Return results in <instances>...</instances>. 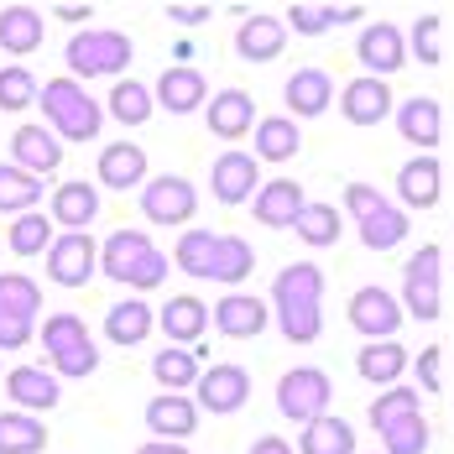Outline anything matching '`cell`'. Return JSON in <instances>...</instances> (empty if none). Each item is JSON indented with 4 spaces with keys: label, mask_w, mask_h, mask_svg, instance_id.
I'll use <instances>...</instances> for the list:
<instances>
[{
    "label": "cell",
    "mask_w": 454,
    "mask_h": 454,
    "mask_svg": "<svg viewBox=\"0 0 454 454\" xmlns=\"http://www.w3.org/2000/svg\"><path fill=\"white\" fill-rule=\"evenodd\" d=\"M318 303H324V272H318L314 262H293V267H282V272H277L272 309H277L282 334H287L293 345H314V340H318V329H324Z\"/></svg>",
    "instance_id": "cell-1"
},
{
    "label": "cell",
    "mask_w": 454,
    "mask_h": 454,
    "mask_svg": "<svg viewBox=\"0 0 454 454\" xmlns=\"http://www.w3.org/2000/svg\"><path fill=\"white\" fill-rule=\"evenodd\" d=\"M173 262H178V272H188V277L240 282V277H251V267H256V251H251V240H240V235L183 230L178 246H173Z\"/></svg>",
    "instance_id": "cell-2"
},
{
    "label": "cell",
    "mask_w": 454,
    "mask_h": 454,
    "mask_svg": "<svg viewBox=\"0 0 454 454\" xmlns=\"http://www.w3.org/2000/svg\"><path fill=\"white\" fill-rule=\"evenodd\" d=\"M371 428L381 434L387 454H423L428 450V423H423V403L412 387H392L387 397L371 403Z\"/></svg>",
    "instance_id": "cell-3"
},
{
    "label": "cell",
    "mask_w": 454,
    "mask_h": 454,
    "mask_svg": "<svg viewBox=\"0 0 454 454\" xmlns=\"http://www.w3.org/2000/svg\"><path fill=\"white\" fill-rule=\"evenodd\" d=\"M99 272L126 282V287H162L168 277V256L141 235V230H115L99 251Z\"/></svg>",
    "instance_id": "cell-4"
},
{
    "label": "cell",
    "mask_w": 454,
    "mask_h": 454,
    "mask_svg": "<svg viewBox=\"0 0 454 454\" xmlns=\"http://www.w3.org/2000/svg\"><path fill=\"white\" fill-rule=\"evenodd\" d=\"M43 110L68 141H94L99 126H105V110H99L90 94H84V84H74V79H47L43 84Z\"/></svg>",
    "instance_id": "cell-5"
},
{
    "label": "cell",
    "mask_w": 454,
    "mask_h": 454,
    "mask_svg": "<svg viewBox=\"0 0 454 454\" xmlns=\"http://www.w3.org/2000/svg\"><path fill=\"white\" fill-rule=\"evenodd\" d=\"M345 204H350V215H356V225H361V240L371 251H392V246H403V235H408V215L392 204V199H381L371 183H350L345 188Z\"/></svg>",
    "instance_id": "cell-6"
},
{
    "label": "cell",
    "mask_w": 454,
    "mask_h": 454,
    "mask_svg": "<svg viewBox=\"0 0 454 454\" xmlns=\"http://www.w3.org/2000/svg\"><path fill=\"white\" fill-rule=\"evenodd\" d=\"M43 345H47V356H52V365H58L63 376H90L94 365H99L90 329H84V318H74V314H52L47 318L43 324Z\"/></svg>",
    "instance_id": "cell-7"
},
{
    "label": "cell",
    "mask_w": 454,
    "mask_h": 454,
    "mask_svg": "<svg viewBox=\"0 0 454 454\" xmlns=\"http://www.w3.org/2000/svg\"><path fill=\"white\" fill-rule=\"evenodd\" d=\"M68 68L79 79H99V74H121L131 63V37L126 32H79L68 37Z\"/></svg>",
    "instance_id": "cell-8"
},
{
    "label": "cell",
    "mask_w": 454,
    "mask_h": 454,
    "mask_svg": "<svg viewBox=\"0 0 454 454\" xmlns=\"http://www.w3.org/2000/svg\"><path fill=\"white\" fill-rule=\"evenodd\" d=\"M329 376L324 371H314V365H298V371H287L282 381H277V408L287 412L293 423H314V418H324V408H329Z\"/></svg>",
    "instance_id": "cell-9"
},
{
    "label": "cell",
    "mask_w": 454,
    "mask_h": 454,
    "mask_svg": "<svg viewBox=\"0 0 454 454\" xmlns=\"http://www.w3.org/2000/svg\"><path fill=\"white\" fill-rule=\"evenodd\" d=\"M99 272V246H94L90 230H74V235H58L47 246V277L58 287H84Z\"/></svg>",
    "instance_id": "cell-10"
},
{
    "label": "cell",
    "mask_w": 454,
    "mask_h": 454,
    "mask_svg": "<svg viewBox=\"0 0 454 454\" xmlns=\"http://www.w3.org/2000/svg\"><path fill=\"white\" fill-rule=\"evenodd\" d=\"M439 246H418V256H408L403 267V309L412 318H439Z\"/></svg>",
    "instance_id": "cell-11"
},
{
    "label": "cell",
    "mask_w": 454,
    "mask_h": 454,
    "mask_svg": "<svg viewBox=\"0 0 454 454\" xmlns=\"http://www.w3.org/2000/svg\"><path fill=\"white\" fill-rule=\"evenodd\" d=\"M193 209H199V193H193L188 178L162 173V178H152L141 188V215H146L152 225H188Z\"/></svg>",
    "instance_id": "cell-12"
},
{
    "label": "cell",
    "mask_w": 454,
    "mask_h": 454,
    "mask_svg": "<svg viewBox=\"0 0 454 454\" xmlns=\"http://www.w3.org/2000/svg\"><path fill=\"white\" fill-rule=\"evenodd\" d=\"M350 324L365 334V345H371V340H392L397 324H403V303H397L387 287H361V293L350 298Z\"/></svg>",
    "instance_id": "cell-13"
},
{
    "label": "cell",
    "mask_w": 454,
    "mask_h": 454,
    "mask_svg": "<svg viewBox=\"0 0 454 454\" xmlns=\"http://www.w3.org/2000/svg\"><path fill=\"white\" fill-rule=\"evenodd\" d=\"M209 188H215L220 204H246L251 188H262V162L251 152H220L215 173H209Z\"/></svg>",
    "instance_id": "cell-14"
},
{
    "label": "cell",
    "mask_w": 454,
    "mask_h": 454,
    "mask_svg": "<svg viewBox=\"0 0 454 454\" xmlns=\"http://www.w3.org/2000/svg\"><path fill=\"white\" fill-rule=\"evenodd\" d=\"M356 58L371 68V79H387V74H397V68L408 63L403 32H397L392 21H371V27L361 32V43H356Z\"/></svg>",
    "instance_id": "cell-15"
},
{
    "label": "cell",
    "mask_w": 454,
    "mask_h": 454,
    "mask_svg": "<svg viewBox=\"0 0 454 454\" xmlns=\"http://www.w3.org/2000/svg\"><path fill=\"white\" fill-rule=\"evenodd\" d=\"M193 392H199V403L209 412H235L251 397V376L240 365H209V371H199Z\"/></svg>",
    "instance_id": "cell-16"
},
{
    "label": "cell",
    "mask_w": 454,
    "mask_h": 454,
    "mask_svg": "<svg viewBox=\"0 0 454 454\" xmlns=\"http://www.w3.org/2000/svg\"><path fill=\"white\" fill-rule=\"evenodd\" d=\"M303 188L293 178H277V183H262L256 188V199H251V215L262 220L267 230H293V220L303 215Z\"/></svg>",
    "instance_id": "cell-17"
},
{
    "label": "cell",
    "mask_w": 454,
    "mask_h": 454,
    "mask_svg": "<svg viewBox=\"0 0 454 454\" xmlns=\"http://www.w3.org/2000/svg\"><path fill=\"white\" fill-rule=\"evenodd\" d=\"M282 47H287V21H277V16H246L235 32V52L246 63H272Z\"/></svg>",
    "instance_id": "cell-18"
},
{
    "label": "cell",
    "mask_w": 454,
    "mask_h": 454,
    "mask_svg": "<svg viewBox=\"0 0 454 454\" xmlns=\"http://www.w3.org/2000/svg\"><path fill=\"white\" fill-rule=\"evenodd\" d=\"M340 110H345V121L350 126H376V121H387V110H392V90H387V79H356V84H345L340 94Z\"/></svg>",
    "instance_id": "cell-19"
},
{
    "label": "cell",
    "mask_w": 454,
    "mask_h": 454,
    "mask_svg": "<svg viewBox=\"0 0 454 454\" xmlns=\"http://www.w3.org/2000/svg\"><path fill=\"white\" fill-rule=\"evenodd\" d=\"M146 428H152L157 439L178 444V439H188V434L199 428V408H193L188 397H178V392H162V397L146 403Z\"/></svg>",
    "instance_id": "cell-20"
},
{
    "label": "cell",
    "mask_w": 454,
    "mask_h": 454,
    "mask_svg": "<svg viewBox=\"0 0 454 454\" xmlns=\"http://www.w3.org/2000/svg\"><path fill=\"white\" fill-rule=\"evenodd\" d=\"M215 329L230 334V340H256L267 329V303L251 298V293H230V298H220V309H215Z\"/></svg>",
    "instance_id": "cell-21"
},
{
    "label": "cell",
    "mask_w": 454,
    "mask_h": 454,
    "mask_svg": "<svg viewBox=\"0 0 454 454\" xmlns=\"http://www.w3.org/2000/svg\"><path fill=\"white\" fill-rule=\"evenodd\" d=\"M5 392H11V403L16 408H27V412H47V408H58V376L52 371H37V365H16L11 376H5Z\"/></svg>",
    "instance_id": "cell-22"
},
{
    "label": "cell",
    "mask_w": 454,
    "mask_h": 454,
    "mask_svg": "<svg viewBox=\"0 0 454 454\" xmlns=\"http://www.w3.org/2000/svg\"><path fill=\"white\" fill-rule=\"evenodd\" d=\"M11 146H16V168H21V173H32V178L58 173V162H63V146H58V137H52V131H43V126H21V131L11 137Z\"/></svg>",
    "instance_id": "cell-23"
},
{
    "label": "cell",
    "mask_w": 454,
    "mask_h": 454,
    "mask_svg": "<svg viewBox=\"0 0 454 454\" xmlns=\"http://www.w3.org/2000/svg\"><path fill=\"white\" fill-rule=\"evenodd\" d=\"M99 183L105 188H137V183H146V146H137V141H115V146H105L99 152Z\"/></svg>",
    "instance_id": "cell-24"
},
{
    "label": "cell",
    "mask_w": 454,
    "mask_h": 454,
    "mask_svg": "<svg viewBox=\"0 0 454 454\" xmlns=\"http://www.w3.org/2000/svg\"><path fill=\"white\" fill-rule=\"evenodd\" d=\"M251 126H256V105L246 90H225L209 99V131L220 141H240Z\"/></svg>",
    "instance_id": "cell-25"
},
{
    "label": "cell",
    "mask_w": 454,
    "mask_h": 454,
    "mask_svg": "<svg viewBox=\"0 0 454 454\" xmlns=\"http://www.w3.org/2000/svg\"><path fill=\"white\" fill-rule=\"evenodd\" d=\"M397 193H403V204L408 209H434L439 204V157H412L397 168Z\"/></svg>",
    "instance_id": "cell-26"
},
{
    "label": "cell",
    "mask_w": 454,
    "mask_h": 454,
    "mask_svg": "<svg viewBox=\"0 0 454 454\" xmlns=\"http://www.w3.org/2000/svg\"><path fill=\"white\" fill-rule=\"evenodd\" d=\"M94 215H99V188L90 183H63V188H52V220L68 230H90Z\"/></svg>",
    "instance_id": "cell-27"
},
{
    "label": "cell",
    "mask_w": 454,
    "mask_h": 454,
    "mask_svg": "<svg viewBox=\"0 0 454 454\" xmlns=\"http://www.w3.org/2000/svg\"><path fill=\"white\" fill-rule=\"evenodd\" d=\"M43 11H32V5H5L0 11V47L5 52H16V58H27V52H37L43 47Z\"/></svg>",
    "instance_id": "cell-28"
},
{
    "label": "cell",
    "mask_w": 454,
    "mask_h": 454,
    "mask_svg": "<svg viewBox=\"0 0 454 454\" xmlns=\"http://www.w3.org/2000/svg\"><path fill=\"white\" fill-rule=\"evenodd\" d=\"M439 126H444L439 99L412 94L408 105H397V131H403V141H412V146H439Z\"/></svg>",
    "instance_id": "cell-29"
},
{
    "label": "cell",
    "mask_w": 454,
    "mask_h": 454,
    "mask_svg": "<svg viewBox=\"0 0 454 454\" xmlns=\"http://www.w3.org/2000/svg\"><path fill=\"white\" fill-rule=\"evenodd\" d=\"M204 94H209V84H204V74H199V68H162V79H157V99H162L173 115L199 110V105H204Z\"/></svg>",
    "instance_id": "cell-30"
},
{
    "label": "cell",
    "mask_w": 454,
    "mask_h": 454,
    "mask_svg": "<svg viewBox=\"0 0 454 454\" xmlns=\"http://www.w3.org/2000/svg\"><path fill=\"white\" fill-rule=\"evenodd\" d=\"M287 105H293V115H324L329 110V99H334V79L324 74V68H298L293 79H287Z\"/></svg>",
    "instance_id": "cell-31"
},
{
    "label": "cell",
    "mask_w": 454,
    "mask_h": 454,
    "mask_svg": "<svg viewBox=\"0 0 454 454\" xmlns=\"http://www.w3.org/2000/svg\"><path fill=\"white\" fill-rule=\"evenodd\" d=\"M303 146L298 137V121L293 115H267V121H256V162H287L293 152Z\"/></svg>",
    "instance_id": "cell-32"
},
{
    "label": "cell",
    "mask_w": 454,
    "mask_h": 454,
    "mask_svg": "<svg viewBox=\"0 0 454 454\" xmlns=\"http://www.w3.org/2000/svg\"><path fill=\"white\" fill-rule=\"evenodd\" d=\"M157 324L168 329V340H173V345H193V340L204 334V324H209V309H204L199 298L178 293V298H168V309L157 314Z\"/></svg>",
    "instance_id": "cell-33"
},
{
    "label": "cell",
    "mask_w": 454,
    "mask_h": 454,
    "mask_svg": "<svg viewBox=\"0 0 454 454\" xmlns=\"http://www.w3.org/2000/svg\"><path fill=\"white\" fill-rule=\"evenodd\" d=\"M43 309V293H37V282L21 272H0V318H11V324H32Z\"/></svg>",
    "instance_id": "cell-34"
},
{
    "label": "cell",
    "mask_w": 454,
    "mask_h": 454,
    "mask_svg": "<svg viewBox=\"0 0 454 454\" xmlns=\"http://www.w3.org/2000/svg\"><path fill=\"white\" fill-rule=\"evenodd\" d=\"M152 324H157V314H152L141 298H126V303H115V309L105 314V334H110L115 345H141V340L152 334Z\"/></svg>",
    "instance_id": "cell-35"
},
{
    "label": "cell",
    "mask_w": 454,
    "mask_h": 454,
    "mask_svg": "<svg viewBox=\"0 0 454 454\" xmlns=\"http://www.w3.org/2000/svg\"><path fill=\"white\" fill-rule=\"evenodd\" d=\"M356 365H361L365 381H376V387H392V381L408 371V350H403L397 340H371V345L361 350V361H356Z\"/></svg>",
    "instance_id": "cell-36"
},
{
    "label": "cell",
    "mask_w": 454,
    "mask_h": 454,
    "mask_svg": "<svg viewBox=\"0 0 454 454\" xmlns=\"http://www.w3.org/2000/svg\"><path fill=\"white\" fill-rule=\"evenodd\" d=\"M298 450L303 454H356V434H350V423L345 418H314L309 428H303V439H298Z\"/></svg>",
    "instance_id": "cell-37"
},
{
    "label": "cell",
    "mask_w": 454,
    "mask_h": 454,
    "mask_svg": "<svg viewBox=\"0 0 454 454\" xmlns=\"http://www.w3.org/2000/svg\"><path fill=\"white\" fill-rule=\"evenodd\" d=\"M47 444L43 418L32 412H0V454H37Z\"/></svg>",
    "instance_id": "cell-38"
},
{
    "label": "cell",
    "mask_w": 454,
    "mask_h": 454,
    "mask_svg": "<svg viewBox=\"0 0 454 454\" xmlns=\"http://www.w3.org/2000/svg\"><path fill=\"white\" fill-rule=\"evenodd\" d=\"M356 16H361V5H309V0H293V11H287L293 32H303V37H318V32H329L340 21H356Z\"/></svg>",
    "instance_id": "cell-39"
},
{
    "label": "cell",
    "mask_w": 454,
    "mask_h": 454,
    "mask_svg": "<svg viewBox=\"0 0 454 454\" xmlns=\"http://www.w3.org/2000/svg\"><path fill=\"white\" fill-rule=\"evenodd\" d=\"M37 199H43V178L21 168H0V215H32Z\"/></svg>",
    "instance_id": "cell-40"
},
{
    "label": "cell",
    "mask_w": 454,
    "mask_h": 454,
    "mask_svg": "<svg viewBox=\"0 0 454 454\" xmlns=\"http://www.w3.org/2000/svg\"><path fill=\"white\" fill-rule=\"evenodd\" d=\"M152 376H157L168 392H183V387H193V381H199V356H193V350H183V345H168L162 356H152Z\"/></svg>",
    "instance_id": "cell-41"
},
{
    "label": "cell",
    "mask_w": 454,
    "mask_h": 454,
    "mask_svg": "<svg viewBox=\"0 0 454 454\" xmlns=\"http://www.w3.org/2000/svg\"><path fill=\"white\" fill-rule=\"evenodd\" d=\"M110 115H115L121 126H141V121H152V90L137 84V79H121V84L110 90Z\"/></svg>",
    "instance_id": "cell-42"
},
{
    "label": "cell",
    "mask_w": 454,
    "mask_h": 454,
    "mask_svg": "<svg viewBox=\"0 0 454 454\" xmlns=\"http://www.w3.org/2000/svg\"><path fill=\"white\" fill-rule=\"evenodd\" d=\"M293 235L309 240V246H334V240H340V215H334V204H303V215L293 220Z\"/></svg>",
    "instance_id": "cell-43"
},
{
    "label": "cell",
    "mask_w": 454,
    "mask_h": 454,
    "mask_svg": "<svg viewBox=\"0 0 454 454\" xmlns=\"http://www.w3.org/2000/svg\"><path fill=\"white\" fill-rule=\"evenodd\" d=\"M52 246V220L47 215H21L16 225H11V251L16 256H37Z\"/></svg>",
    "instance_id": "cell-44"
},
{
    "label": "cell",
    "mask_w": 454,
    "mask_h": 454,
    "mask_svg": "<svg viewBox=\"0 0 454 454\" xmlns=\"http://www.w3.org/2000/svg\"><path fill=\"white\" fill-rule=\"evenodd\" d=\"M27 105H37V79L21 63L0 68V110H27Z\"/></svg>",
    "instance_id": "cell-45"
},
{
    "label": "cell",
    "mask_w": 454,
    "mask_h": 454,
    "mask_svg": "<svg viewBox=\"0 0 454 454\" xmlns=\"http://www.w3.org/2000/svg\"><path fill=\"white\" fill-rule=\"evenodd\" d=\"M412 47H418V63H439V16H423L418 27H412Z\"/></svg>",
    "instance_id": "cell-46"
},
{
    "label": "cell",
    "mask_w": 454,
    "mask_h": 454,
    "mask_svg": "<svg viewBox=\"0 0 454 454\" xmlns=\"http://www.w3.org/2000/svg\"><path fill=\"white\" fill-rule=\"evenodd\" d=\"M21 345H32V324H11V318H0V350H21Z\"/></svg>",
    "instance_id": "cell-47"
},
{
    "label": "cell",
    "mask_w": 454,
    "mask_h": 454,
    "mask_svg": "<svg viewBox=\"0 0 454 454\" xmlns=\"http://www.w3.org/2000/svg\"><path fill=\"white\" fill-rule=\"evenodd\" d=\"M418 376H423V387H428V392L439 387V350H423V356H418Z\"/></svg>",
    "instance_id": "cell-48"
},
{
    "label": "cell",
    "mask_w": 454,
    "mask_h": 454,
    "mask_svg": "<svg viewBox=\"0 0 454 454\" xmlns=\"http://www.w3.org/2000/svg\"><path fill=\"white\" fill-rule=\"evenodd\" d=\"M168 16H178V21H209V5H168Z\"/></svg>",
    "instance_id": "cell-49"
},
{
    "label": "cell",
    "mask_w": 454,
    "mask_h": 454,
    "mask_svg": "<svg viewBox=\"0 0 454 454\" xmlns=\"http://www.w3.org/2000/svg\"><path fill=\"white\" fill-rule=\"evenodd\" d=\"M251 454H293V444H282V439H256Z\"/></svg>",
    "instance_id": "cell-50"
},
{
    "label": "cell",
    "mask_w": 454,
    "mask_h": 454,
    "mask_svg": "<svg viewBox=\"0 0 454 454\" xmlns=\"http://www.w3.org/2000/svg\"><path fill=\"white\" fill-rule=\"evenodd\" d=\"M137 454H188L183 444H168V439H152V444H141Z\"/></svg>",
    "instance_id": "cell-51"
},
{
    "label": "cell",
    "mask_w": 454,
    "mask_h": 454,
    "mask_svg": "<svg viewBox=\"0 0 454 454\" xmlns=\"http://www.w3.org/2000/svg\"><path fill=\"white\" fill-rule=\"evenodd\" d=\"M63 21H90V5H58Z\"/></svg>",
    "instance_id": "cell-52"
}]
</instances>
